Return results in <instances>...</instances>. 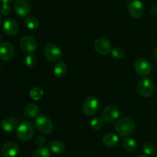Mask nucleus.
Returning a JSON list of instances; mask_svg holds the SVG:
<instances>
[{
    "mask_svg": "<svg viewBox=\"0 0 157 157\" xmlns=\"http://www.w3.org/2000/svg\"><path fill=\"white\" fill-rule=\"evenodd\" d=\"M37 64L36 57L33 54H28L25 57V65L29 68H34Z\"/></svg>",
    "mask_w": 157,
    "mask_h": 157,
    "instance_id": "nucleus-27",
    "label": "nucleus"
},
{
    "mask_svg": "<svg viewBox=\"0 0 157 157\" xmlns=\"http://www.w3.org/2000/svg\"><path fill=\"white\" fill-rule=\"evenodd\" d=\"M14 10L20 17H25L31 12V5L27 0H17L14 4Z\"/></svg>",
    "mask_w": 157,
    "mask_h": 157,
    "instance_id": "nucleus-11",
    "label": "nucleus"
},
{
    "mask_svg": "<svg viewBox=\"0 0 157 157\" xmlns=\"http://www.w3.org/2000/svg\"><path fill=\"white\" fill-rule=\"evenodd\" d=\"M120 116V111L116 106H107L104 108L102 112V118L104 121L108 123H112L117 120Z\"/></svg>",
    "mask_w": 157,
    "mask_h": 157,
    "instance_id": "nucleus-10",
    "label": "nucleus"
},
{
    "mask_svg": "<svg viewBox=\"0 0 157 157\" xmlns=\"http://www.w3.org/2000/svg\"><path fill=\"white\" fill-rule=\"evenodd\" d=\"M24 114L26 118H35L38 114V106L35 103H29L25 108Z\"/></svg>",
    "mask_w": 157,
    "mask_h": 157,
    "instance_id": "nucleus-18",
    "label": "nucleus"
},
{
    "mask_svg": "<svg viewBox=\"0 0 157 157\" xmlns=\"http://www.w3.org/2000/svg\"><path fill=\"white\" fill-rule=\"evenodd\" d=\"M133 69L138 75H142V76H146L152 72L151 64L150 62L144 58L136 60L133 64Z\"/></svg>",
    "mask_w": 157,
    "mask_h": 157,
    "instance_id": "nucleus-7",
    "label": "nucleus"
},
{
    "mask_svg": "<svg viewBox=\"0 0 157 157\" xmlns=\"http://www.w3.org/2000/svg\"><path fill=\"white\" fill-rule=\"evenodd\" d=\"M144 152L147 155H153L156 153V147L154 144L151 143H147L143 146Z\"/></svg>",
    "mask_w": 157,
    "mask_h": 157,
    "instance_id": "nucleus-26",
    "label": "nucleus"
},
{
    "mask_svg": "<svg viewBox=\"0 0 157 157\" xmlns=\"http://www.w3.org/2000/svg\"><path fill=\"white\" fill-rule=\"evenodd\" d=\"M90 126L94 130H99L104 126V119L101 117H94L90 121Z\"/></svg>",
    "mask_w": 157,
    "mask_h": 157,
    "instance_id": "nucleus-25",
    "label": "nucleus"
},
{
    "mask_svg": "<svg viewBox=\"0 0 157 157\" xmlns=\"http://www.w3.org/2000/svg\"><path fill=\"white\" fill-rule=\"evenodd\" d=\"M11 12V7L8 3H2L0 6V13L4 15H8Z\"/></svg>",
    "mask_w": 157,
    "mask_h": 157,
    "instance_id": "nucleus-29",
    "label": "nucleus"
},
{
    "mask_svg": "<svg viewBox=\"0 0 157 157\" xmlns=\"http://www.w3.org/2000/svg\"><path fill=\"white\" fill-rule=\"evenodd\" d=\"M136 157H148V156H147V155H139L138 156H136Z\"/></svg>",
    "mask_w": 157,
    "mask_h": 157,
    "instance_id": "nucleus-34",
    "label": "nucleus"
},
{
    "mask_svg": "<svg viewBox=\"0 0 157 157\" xmlns=\"http://www.w3.org/2000/svg\"><path fill=\"white\" fill-rule=\"evenodd\" d=\"M35 143H36V144L38 145L39 147H41V146H44V144H45L46 143V139L44 136H42V135H38V136H37Z\"/></svg>",
    "mask_w": 157,
    "mask_h": 157,
    "instance_id": "nucleus-30",
    "label": "nucleus"
},
{
    "mask_svg": "<svg viewBox=\"0 0 157 157\" xmlns=\"http://www.w3.org/2000/svg\"><path fill=\"white\" fill-rule=\"evenodd\" d=\"M1 127L6 132H12L18 128V120L13 116H6L2 120Z\"/></svg>",
    "mask_w": 157,
    "mask_h": 157,
    "instance_id": "nucleus-16",
    "label": "nucleus"
},
{
    "mask_svg": "<svg viewBox=\"0 0 157 157\" xmlns=\"http://www.w3.org/2000/svg\"><path fill=\"white\" fill-rule=\"evenodd\" d=\"M119 141L120 139L118 137V135L114 133H112V132L105 134L102 138L103 143L106 146H107V147H113V146H116L119 143Z\"/></svg>",
    "mask_w": 157,
    "mask_h": 157,
    "instance_id": "nucleus-17",
    "label": "nucleus"
},
{
    "mask_svg": "<svg viewBox=\"0 0 157 157\" xmlns=\"http://www.w3.org/2000/svg\"><path fill=\"white\" fill-rule=\"evenodd\" d=\"M35 126L41 134L48 135L53 131V124L45 115H38L35 119Z\"/></svg>",
    "mask_w": 157,
    "mask_h": 157,
    "instance_id": "nucleus-5",
    "label": "nucleus"
},
{
    "mask_svg": "<svg viewBox=\"0 0 157 157\" xmlns=\"http://www.w3.org/2000/svg\"><path fill=\"white\" fill-rule=\"evenodd\" d=\"M150 13L151 15H154V16H156L157 15V7H152L150 9Z\"/></svg>",
    "mask_w": 157,
    "mask_h": 157,
    "instance_id": "nucleus-31",
    "label": "nucleus"
},
{
    "mask_svg": "<svg viewBox=\"0 0 157 157\" xmlns=\"http://www.w3.org/2000/svg\"><path fill=\"white\" fill-rule=\"evenodd\" d=\"M20 48L27 54H32L37 49V42L30 35L24 36L20 41Z\"/></svg>",
    "mask_w": 157,
    "mask_h": 157,
    "instance_id": "nucleus-8",
    "label": "nucleus"
},
{
    "mask_svg": "<svg viewBox=\"0 0 157 157\" xmlns=\"http://www.w3.org/2000/svg\"><path fill=\"white\" fill-rule=\"evenodd\" d=\"M30 97L33 100H39L42 98L43 95H44V92L42 89L39 87H34L31 89L30 92H29Z\"/></svg>",
    "mask_w": 157,
    "mask_h": 157,
    "instance_id": "nucleus-24",
    "label": "nucleus"
},
{
    "mask_svg": "<svg viewBox=\"0 0 157 157\" xmlns=\"http://www.w3.org/2000/svg\"><path fill=\"white\" fill-rule=\"evenodd\" d=\"M44 56L51 62L58 61L62 57V52L58 46L55 44H48L45 46L44 50Z\"/></svg>",
    "mask_w": 157,
    "mask_h": 157,
    "instance_id": "nucleus-6",
    "label": "nucleus"
},
{
    "mask_svg": "<svg viewBox=\"0 0 157 157\" xmlns=\"http://www.w3.org/2000/svg\"><path fill=\"white\" fill-rule=\"evenodd\" d=\"M127 11L130 16H132L133 18H140L144 14V5L140 0H133L129 2L128 6H127Z\"/></svg>",
    "mask_w": 157,
    "mask_h": 157,
    "instance_id": "nucleus-9",
    "label": "nucleus"
},
{
    "mask_svg": "<svg viewBox=\"0 0 157 157\" xmlns=\"http://www.w3.org/2000/svg\"><path fill=\"white\" fill-rule=\"evenodd\" d=\"M0 42H1V36H0Z\"/></svg>",
    "mask_w": 157,
    "mask_h": 157,
    "instance_id": "nucleus-38",
    "label": "nucleus"
},
{
    "mask_svg": "<svg viewBox=\"0 0 157 157\" xmlns=\"http://www.w3.org/2000/svg\"><path fill=\"white\" fill-rule=\"evenodd\" d=\"M123 145H124V149L128 152H133V151L136 150V149L137 148V143H136V140L132 138L124 139Z\"/></svg>",
    "mask_w": 157,
    "mask_h": 157,
    "instance_id": "nucleus-22",
    "label": "nucleus"
},
{
    "mask_svg": "<svg viewBox=\"0 0 157 157\" xmlns=\"http://www.w3.org/2000/svg\"><path fill=\"white\" fill-rule=\"evenodd\" d=\"M54 74L58 78H61L64 76L67 72V66L65 63L62 61H60L56 63L53 69Z\"/></svg>",
    "mask_w": 157,
    "mask_h": 157,
    "instance_id": "nucleus-20",
    "label": "nucleus"
},
{
    "mask_svg": "<svg viewBox=\"0 0 157 157\" xmlns=\"http://www.w3.org/2000/svg\"><path fill=\"white\" fill-rule=\"evenodd\" d=\"M135 129V123L132 119L128 117H122L117 121L115 125V131L119 135L127 137L131 135Z\"/></svg>",
    "mask_w": 157,
    "mask_h": 157,
    "instance_id": "nucleus-1",
    "label": "nucleus"
},
{
    "mask_svg": "<svg viewBox=\"0 0 157 157\" xmlns=\"http://www.w3.org/2000/svg\"><path fill=\"white\" fill-rule=\"evenodd\" d=\"M94 49L100 55H106L111 52V44L105 38H99L94 42Z\"/></svg>",
    "mask_w": 157,
    "mask_h": 157,
    "instance_id": "nucleus-13",
    "label": "nucleus"
},
{
    "mask_svg": "<svg viewBox=\"0 0 157 157\" xmlns=\"http://www.w3.org/2000/svg\"><path fill=\"white\" fill-rule=\"evenodd\" d=\"M125 1H127V2H130L133 1V0H125Z\"/></svg>",
    "mask_w": 157,
    "mask_h": 157,
    "instance_id": "nucleus-36",
    "label": "nucleus"
},
{
    "mask_svg": "<svg viewBox=\"0 0 157 157\" xmlns=\"http://www.w3.org/2000/svg\"><path fill=\"white\" fill-rule=\"evenodd\" d=\"M15 54L13 46L9 42H2L0 43V58L3 61H9Z\"/></svg>",
    "mask_w": 157,
    "mask_h": 157,
    "instance_id": "nucleus-12",
    "label": "nucleus"
},
{
    "mask_svg": "<svg viewBox=\"0 0 157 157\" xmlns=\"http://www.w3.org/2000/svg\"><path fill=\"white\" fill-rule=\"evenodd\" d=\"M2 22V16H1V14H0V24Z\"/></svg>",
    "mask_w": 157,
    "mask_h": 157,
    "instance_id": "nucleus-35",
    "label": "nucleus"
},
{
    "mask_svg": "<svg viewBox=\"0 0 157 157\" xmlns=\"http://www.w3.org/2000/svg\"><path fill=\"white\" fill-rule=\"evenodd\" d=\"M1 1L2 2V3H8V4H9V2H12L13 0H1Z\"/></svg>",
    "mask_w": 157,
    "mask_h": 157,
    "instance_id": "nucleus-33",
    "label": "nucleus"
},
{
    "mask_svg": "<svg viewBox=\"0 0 157 157\" xmlns=\"http://www.w3.org/2000/svg\"><path fill=\"white\" fill-rule=\"evenodd\" d=\"M156 157H157V152H156Z\"/></svg>",
    "mask_w": 157,
    "mask_h": 157,
    "instance_id": "nucleus-37",
    "label": "nucleus"
},
{
    "mask_svg": "<svg viewBox=\"0 0 157 157\" xmlns=\"http://www.w3.org/2000/svg\"><path fill=\"white\" fill-rule=\"evenodd\" d=\"M19 151V147L15 142H8L5 143L1 149V153L4 157H15Z\"/></svg>",
    "mask_w": 157,
    "mask_h": 157,
    "instance_id": "nucleus-14",
    "label": "nucleus"
},
{
    "mask_svg": "<svg viewBox=\"0 0 157 157\" xmlns=\"http://www.w3.org/2000/svg\"><path fill=\"white\" fill-rule=\"evenodd\" d=\"M3 30L9 36H15L18 32V23L12 18H6L3 23Z\"/></svg>",
    "mask_w": 157,
    "mask_h": 157,
    "instance_id": "nucleus-15",
    "label": "nucleus"
},
{
    "mask_svg": "<svg viewBox=\"0 0 157 157\" xmlns=\"http://www.w3.org/2000/svg\"><path fill=\"white\" fill-rule=\"evenodd\" d=\"M156 5H157V0H156Z\"/></svg>",
    "mask_w": 157,
    "mask_h": 157,
    "instance_id": "nucleus-39",
    "label": "nucleus"
},
{
    "mask_svg": "<svg viewBox=\"0 0 157 157\" xmlns=\"http://www.w3.org/2000/svg\"><path fill=\"white\" fill-rule=\"evenodd\" d=\"M49 149L55 154H61L65 151L66 146L62 142L58 140H53L49 144Z\"/></svg>",
    "mask_w": 157,
    "mask_h": 157,
    "instance_id": "nucleus-19",
    "label": "nucleus"
},
{
    "mask_svg": "<svg viewBox=\"0 0 157 157\" xmlns=\"http://www.w3.org/2000/svg\"><path fill=\"white\" fill-rule=\"evenodd\" d=\"M153 59L155 60V62H157V46L156 48H155L154 50H153Z\"/></svg>",
    "mask_w": 157,
    "mask_h": 157,
    "instance_id": "nucleus-32",
    "label": "nucleus"
},
{
    "mask_svg": "<svg viewBox=\"0 0 157 157\" xmlns=\"http://www.w3.org/2000/svg\"><path fill=\"white\" fill-rule=\"evenodd\" d=\"M50 150L45 146H41L35 149L32 157H50Z\"/></svg>",
    "mask_w": 157,
    "mask_h": 157,
    "instance_id": "nucleus-23",
    "label": "nucleus"
},
{
    "mask_svg": "<svg viewBox=\"0 0 157 157\" xmlns=\"http://www.w3.org/2000/svg\"><path fill=\"white\" fill-rule=\"evenodd\" d=\"M111 55L116 58H121L124 56V51L119 47H115L111 49Z\"/></svg>",
    "mask_w": 157,
    "mask_h": 157,
    "instance_id": "nucleus-28",
    "label": "nucleus"
},
{
    "mask_svg": "<svg viewBox=\"0 0 157 157\" xmlns=\"http://www.w3.org/2000/svg\"><path fill=\"white\" fill-rule=\"evenodd\" d=\"M25 24L26 27L30 30H37L40 26L39 21L35 16H28L25 19Z\"/></svg>",
    "mask_w": 157,
    "mask_h": 157,
    "instance_id": "nucleus-21",
    "label": "nucleus"
},
{
    "mask_svg": "<svg viewBox=\"0 0 157 157\" xmlns=\"http://www.w3.org/2000/svg\"><path fill=\"white\" fill-rule=\"evenodd\" d=\"M154 83L150 78H143L139 81L137 85V91L143 97L151 96L154 92Z\"/></svg>",
    "mask_w": 157,
    "mask_h": 157,
    "instance_id": "nucleus-3",
    "label": "nucleus"
},
{
    "mask_svg": "<svg viewBox=\"0 0 157 157\" xmlns=\"http://www.w3.org/2000/svg\"><path fill=\"white\" fill-rule=\"evenodd\" d=\"M100 106H101V103L96 96H89L84 100L82 109L86 115L90 116L98 112Z\"/></svg>",
    "mask_w": 157,
    "mask_h": 157,
    "instance_id": "nucleus-4",
    "label": "nucleus"
},
{
    "mask_svg": "<svg viewBox=\"0 0 157 157\" xmlns=\"http://www.w3.org/2000/svg\"><path fill=\"white\" fill-rule=\"evenodd\" d=\"M35 129L32 123L24 121L17 128V137L21 141H29L35 135Z\"/></svg>",
    "mask_w": 157,
    "mask_h": 157,
    "instance_id": "nucleus-2",
    "label": "nucleus"
}]
</instances>
